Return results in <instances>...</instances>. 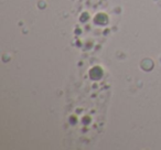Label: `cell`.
<instances>
[{"instance_id": "cell-1", "label": "cell", "mask_w": 161, "mask_h": 150, "mask_svg": "<svg viewBox=\"0 0 161 150\" xmlns=\"http://www.w3.org/2000/svg\"><path fill=\"white\" fill-rule=\"evenodd\" d=\"M75 92L77 96L69 101L67 109V127L71 128V135L80 128L78 137L85 136L90 140L103 128L107 110L109 85L106 81L105 72L101 67L91 69L83 79V85Z\"/></svg>"}]
</instances>
